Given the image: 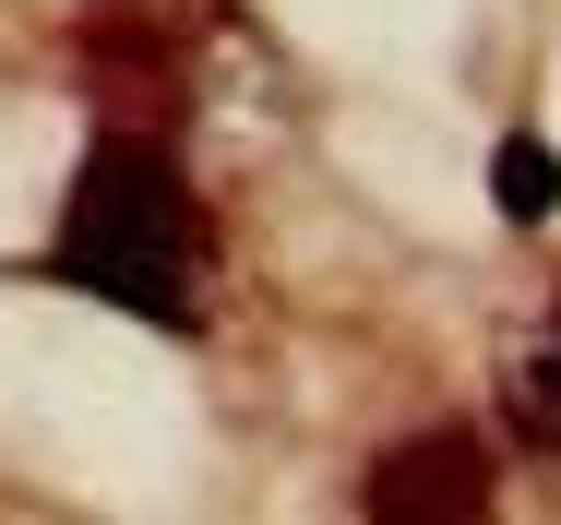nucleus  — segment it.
<instances>
[{"mask_svg":"<svg viewBox=\"0 0 561 525\" xmlns=\"http://www.w3.org/2000/svg\"><path fill=\"white\" fill-rule=\"evenodd\" d=\"M48 275L131 322H156V334H192L216 311V215L180 180L168 144L96 132L72 192H60V227H48Z\"/></svg>","mask_w":561,"mask_h":525,"instance_id":"obj_1","label":"nucleus"},{"mask_svg":"<svg viewBox=\"0 0 561 525\" xmlns=\"http://www.w3.org/2000/svg\"><path fill=\"white\" fill-rule=\"evenodd\" d=\"M358 514H382V525H466V514H490V442H478V430H419V442L370 454Z\"/></svg>","mask_w":561,"mask_h":525,"instance_id":"obj_2","label":"nucleus"},{"mask_svg":"<svg viewBox=\"0 0 561 525\" xmlns=\"http://www.w3.org/2000/svg\"><path fill=\"white\" fill-rule=\"evenodd\" d=\"M502 430H514L526 454H550V466H561V299L502 346Z\"/></svg>","mask_w":561,"mask_h":525,"instance_id":"obj_3","label":"nucleus"},{"mask_svg":"<svg viewBox=\"0 0 561 525\" xmlns=\"http://www.w3.org/2000/svg\"><path fill=\"white\" fill-rule=\"evenodd\" d=\"M490 192H502L514 227H538V215H561V156L538 144V132H514V144L490 156Z\"/></svg>","mask_w":561,"mask_h":525,"instance_id":"obj_4","label":"nucleus"}]
</instances>
